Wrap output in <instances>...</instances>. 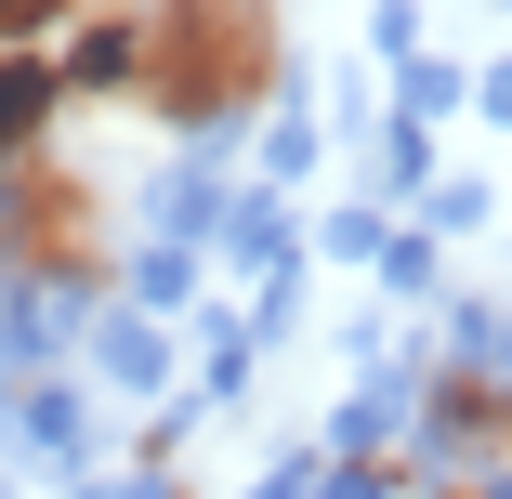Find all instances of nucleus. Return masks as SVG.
<instances>
[{
	"mask_svg": "<svg viewBox=\"0 0 512 499\" xmlns=\"http://www.w3.org/2000/svg\"><path fill=\"white\" fill-rule=\"evenodd\" d=\"M132 92L184 132H224L276 92V0H145V66Z\"/></svg>",
	"mask_w": 512,
	"mask_h": 499,
	"instance_id": "f257e3e1",
	"label": "nucleus"
},
{
	"mask_svg": "<svg viewBox=\"0 0 512 499\" xmlns=\"http://www.w3.org/2000/svg\"><path fill=\"white\" fill-rule=\"evenodd\" d=\"M0 263L14 276H106V197H92V171H66L53 145L0 184Z\"/></svg>",
	"mask_w": 512,
	"mask_h": 499,
	"instance_id": "f03ea898",
	"label": "nucleus"
},
{
	"mask_svg": "<svg viewBox=\"0 0 512 499\" xmlns=\"http://www.w3.org/2000/svg\"><path fill=\"white\" fill-rule=\"evenodd\" d=\"M53 106H66L53 40H0V184H14V171L53 145Z\"/></svg>",
	"mask_w": 512,
	"mask_h": 499,
	"instance_id": "7ed1b4c3",
	"label": "nucleus"
},
{
	"mask_svg": "<svg viewBox=\"0 0 512 499\" xmlns=\"http://www.w3.org/2000/svg\"><path fill=\"white\" fill-rule=\"evenodd\" d=\"M66 14H79V0H0V40H53Z\"/></svg>",
	"mask_w": 512,
	"mask_h": 499,
	"instance_id": "20e7f679",
	"label": "nucleus"
},
{
	"mask_svg": "<svg viewBox=\"0 0 512 499\" xmlns=\"http://www.w3.org/2000/svg\"><path fill=\"white\" fill-rule=\"evenodd\" d=\"M499 473H512V408H499Z\"/></svg>",
	"mask_w": 512,
	"mask_h": 499,
	"instance_id": "39448f33",
	"label": "nucleus"
}]
</instances>
